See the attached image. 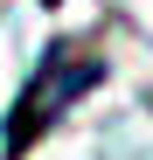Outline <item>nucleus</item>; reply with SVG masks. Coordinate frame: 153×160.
Masks as SVG:
<instances>
[{
	"mask_svg": "<svg viewBox=\"0 0 153 160\" xmlns=\"http://www.w3.org/2000/svg\"><path fill=\"white\" fill-rule=\"evenodd\" d=\"M97 77H105V56H97L91 42H76V35H63V42H49L42 49V63H35V77H28V91L14 98V112H7V125H0V160H21L49 125H56L76 98H84Z\"/></svg>",
	"mask_w": 153,
	"mask_h": 160,
	"instance_id": "obj_1",
	"label": "nucleus"
}]
</instances>
